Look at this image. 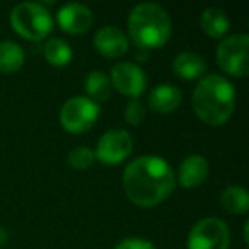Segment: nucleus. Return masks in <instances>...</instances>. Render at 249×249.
<instances>
[{
    "label": "nucleus",
    "mask_w": 249,
    "mask_h": 249,
    "mask_svg": "<svg viewBox=\"0 0 249 249\" xmlns=\"http://www.w3.org/2000/svg\"><path fill=\"white\" fill-rule=\"evenodd\" d=\"M99 116V104L89 97H72L60 111V123L70 133H84L90 130Z\"/></svg>",
    "instance_id": "nucleus-6"
},
{
    "label": "nucleus",
    "mask_w": 249,
    "mask_h": 249,
    "mask_svg": "<svg viewBox=\"0 0 249 249\" xmlns=\"http://www.w3.org/2000/svg\"><path fill=\"white\" fill-rule=\"evenodd\" d=\"M143 118H145V107L139 99H132L124 106V120L128 121L130 124L137 126V124L142 123Z\"/></svg>",
    "instance_id": "nucleus-21"
},
{
    "label": "nucleus",
    "mask_w": 249,
    "mask_h": 249,
    "mask_svg": "<svg viewBox=\"0 0 249 249\" xmlns=\"http://www.w3.org/2000/svg\"><path fill=\"white\" fill-rule=\"evenodd\" d=\"M183 101V94L176 86L171 84H160L150 90L149 106L157 113H173Z\"/></svg>",
    "instance_id": "nucleus-13"
},
{
    "label": "nucleus",
    "mask_w": 249,
    "mask_h": 249,
    "mask_svg": "<svg viewBox=\"0 0 249 249\" xmlns=\"http://www.w3.org/2000/svg\"><path fill=\"white\" fill-rule=\"evenodd\" d=\"M231 234L225 222L208 217L193 225L188 237V249H227Z\"/></svg>",
    "instance_id": "nucleus-7"
},
{
    "label": "nucleus",
    "mask_w": 249,
    "mask_h": 249,
    "mask_svg": "<svg viewBox=\"0 0 249 249\" xmlns=\"http://www.w3.org/2000/svg\"><path fill=\"white\" fill-rule=\"evenodd\" d=\"M114 249H156V248H154L152 242L145 241V239L128 237V239H123Z\"/></svg>",
    "instance_id": "nucleus-22"
},
{
    "label": "nucleus",
    "mask_w": 249,
    "mask_h": 249,
    "mask_svg": "<svg viewBox=\"0 0 249 249\" xmlns=\"http://www.w3.org/2000/svg\"><path fill=\"white\" fill-rule=\"evenodd\" d=\"M84 87L86 92L89 94V99L94 103H101V101H107L111 96V80L104 72L94 70L84 80Z\"/></svg>",
    "instance_id": "nucleus-17"
},
{
    "label": "nucleus",
    "mask_w": 249,
    "mask_h": 249,
    "mask_svg": "<svg viewBox=\"0 0 249 249\" xmlns=\"http://www.w3.org/2000/svg\"><path fill=\"white\" fill-rule=\"evenodd\" d=\"M24 50L12 41L0 43V73H14L24 65Z\"/></svg>",
    "instance_id": "nucleus-16"
},
{
    "label": "nucleus",
    "mask_w": 249,
    "mask_h": 249,
    "mask_svg": "<svg viewBox=\"0 0 249 249\" xmlns=\"http://www.w3.org/2000/svg\"><path fill=\"white\" fill-rule=\"evenodd\" d=\"M173 72L179 79L196 80L201 79L203 73L207 72V65H205V60L198 53L183 52L173 60Z\"/></svg>",
    "instance_id": "nucleus-14"
},
{
    "label": "nucleus",
    "mask_w": 249,
    "mask_h": 249,
    "mask_svg": "<svg viewBox=\"0 0 249 249\" xmlns=\"http://www.w3.org/2000/svg\"><path fill=\"white\" fill-rule=\"evenodd\" d=\"M94 152L89 149V147H77L72 152L69 154L67 160H69V166L73 167V169H89L94 164Z\"/></svg>",
    "instance_id": "nucleus-20"
},
{
    "label": "nucleus",
    "mask_w": 249,
    "mask_h": 249,
    "mask_svg": "<svg viewBox=\"0 0 249 249\" xmlns=\"http://www.w3.org/2000/svg\"><path fill=\"white\" fill-rule=\"evenodd\" d=\"M200 24L205 35L212 36V38H217V39L227 35L229 28H231V21H229L227 14H225L222 9H217V7L205 9L200 18Z\"/></svg>",
    "instance_id": "nucleus-15"
},
{
    "label": "nucleus",
    "mask_w": 249,
    "mask_h": 249,
    "mask_svg": "<svg viewBox=\"0 0 249 249\" xmlns=\"http://www.w3.org/2000/svg\"><path fill=\"white\" fill-rule=\"evenodd\" d=\"M94 46L106 58H118L128 52V38L116 26H103L94 36Z\"/></svg>",
    "instance_id": "nucleus-11"
},
{
    "label": "nucleus",
    "mask_w": 249,
    "mask_h": 249,
    "mask_svg": "<svg viewBox=\"0 0 249 249\" xmlns=\"http://www.w3.org/2000/svg\"><path fill=\"white\" fill-rule=\"evenodd\" d=\"M208 160L201 156H190L179 164L178 171V181L183 188L200 186L208 178Z\"/></svg>",
    "instance_id": "nucleus-12"
},
{
    "label": "nucleus",
    "mask_w": 249,
    "mask_h": 249,
    "mask_svg": "<svg viewBox=\"0 0 249 249\" xmlns=\"http://www.w3.org/2000/svg\"><path fill=\"white\" fill-rule=\"evenodd\" d=\"M45 58L53 67H65L72 60V48L67 41L60 38H52L45 45Z\"/></svg>",
    "instance_id": "nucleus-19"
},
{
    "label": "nucleus",
    "mask_w": 249,
    "mask_h": 249,
    "mask_svg": "<svg viewBox=\"0 0 249 249\" xmlns=\"http://www.w3.org/2000/svg\"><path fill=\"white\" fill-rule=\"evenodd\" d=\"M56 21H58L60 28L69 35H84L92 26L94 18L89 7L72 2L60 9L56 14Z\"/></svg>",
    "instance_id": "nucleus-10"
},
{
    "label": "nucleus",
    "mask_w": 249,
    "mask_h": 249,
    "mask_svg": "<svg viewBox=\"0 0 249 249\" xmlns=\"http://www.w3.org/2000/svg\"><path fill=\"white\" fill-rule=\"evenodd\" d=\"M220 203L229 213H244L249 208V195L242 186H227L220 195Z\"/></svg>",
    "instance_id": "nucleus-18"
},
{
    "label": "nucleus",
    "mask_w": 249,
    "mask_h": 249,
    "mask_svg": "<svg viewBox=\"0 0 249 249\" xmlns=\"http://www.w3.org/2000/svg\"><path fill=\"white\" fill-rule=\"evenodd\" d=\"M11 24L18 35L26 39L39 41L53 29L52 14L38 2H22L11 12Z\"/></svg>",
    "instance_id": "nucleus-4"
},
{
    "label": "nucleus",
    "mask_w": 249,
    "mask_h": 249,
    "mask_svg": "<svg viewBox=\"0 0 249 249\" xmlns=\"http://www.w3.org/2000/svg\"><path fill=\"white\" fill-rule=\"evenodd\" d=\"M249 36L244 33L225 38L217 46V63L224 72L234 77H246L249 72L248 63Z\"/></svg>",
    "instance_id": "nucleus-5"
},
{
    "label": "nucleus",
    "mask_w": 249,
    "mask_h": 249,
    "mask_svg": "<svg viewBox=\"0 0 249 249\" xmlns=\"http://www.w3.org/2000/svg\"><path fill=\"white\" fill-rule=\"evenodd\" d=\"M123 186L133 205L149 208L159 205L173 193L176 176L162 157L142 156L126 166Z\"/></svg>",
    "instance_id": "nucleus-1"
},
{
    "label": "nucleus",
    "mask_w": 249,
    "mask_h": 249,
    "mask_svg": "<svg viewBox=\"0 0 249 249\" xmlns=\"http://www.w3.org/2000/svg\"><path fill=\"white\" fill-rule=\"evenodd\" d=\"M132 149H133L132 135L126 130L114 128L106 132L99 139L94 157H97L106 166H116V164L123 162L130 156Z\"/></svg>",
    "instance_id": "nucleus-8"
},
{
    "label": "nucleus",
    "mask_w": 249,
    "mask_h": 249,
    "mask_svg": "<svg viewBox=\"0 0 249 249\" xmlns=\"http://www.w3.org/2000/svg\"><path fill=\"white\" fill-rule=\"evenodd\" d=\"M7 241H9V232H7V229L0 227V246H4Z\"/></svg>",
    "instance_id": "nucleus-23"
},
{
    "label": "nucleus",
    "mask_w": 249,
    "mask_h": 249,
    "mask_svg": "<svg viewBox=\"0 0 249 249\" xmlns=\"http://www.w3.org/2000/svg\"><path fill=\"white\" fill-rule=\"evenodd\" d=\"M128 33L140 48H160L171 36V18L159 4H139L128 16Z\"/></svg>",
    "instance_id": "nucleus-3"
},
{
    "label": "nucleus",
    "mask_w": 249,
    "mask_h": 249,
    "mask_svg": "<svg viewBox=\"0 0 249 249\" xmlns=\"http://www.w3.org/2000/svg\"><path fill=\"white\" fill-rule=\"evenodd\" d=\"M193 109L203 123L220 126L231 120L235 107V89L222 75H207L200 79L193 90Z\"/></svg>",
    "instance_id": "nucleus-2"
},
{
    "label": "nucleus",
    "mask_w": 249,
    "mask_h": 249,
    "mask_svg": "<svg viewBox=\"0 0 249 249\" xmlns=\"http://www.w3.org/2000/svg\"><path fill=\"white\" fill-rule=\"evenodd\" d=\"M111 86L123 96L137 99L147 89V75L139 65L132 62H120L111 69Z\"/></svg>",
    "instance_id": "nucleus-9"
}]
</instances>
